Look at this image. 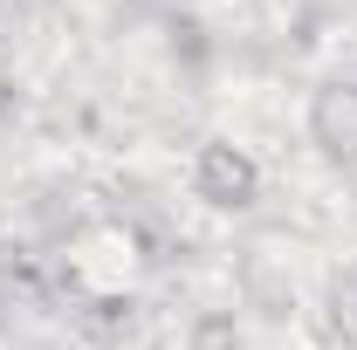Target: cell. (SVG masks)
Masks as SVG:
<instances>
[{
    "label": "cell",
    "instance_id": "1",
    "mask_svg": "<svg viewBox=\"0 0 357 350\" xmlns=\"http://www.w3.org/2000/svg\"><path fill=\"white\" fill-rule=\"evenodd\" d=\"M192 192H199L213 213H248V206L261 199V165H255V151L234 144V137H206L199 158H192Z\"/></svg>",
    "mask_w": 357,
    "mask_h": 350
},
{
    "label": "cell",
    "instance_id": "2",
    "mask_svg": "<svg viewBox=\"0 0 357 350\" xmlns=\"http://www.w3.org/2000/svg\"><path fill=\"white\" fill-rule=\"evenodd\" d=\"M310 144L337 165H357V83L337 76L310 96Z\"/></svg>",
    "mask_w": 357,
    "mask_h": 350
},
{
    "label": "cell",
    "instance_id": "3",
    "mask_svg": "<svg viewBox=\"0 0 357 350\" xmlns=\"http://www.w3.org/2000/svg\"><path fill=\"white\" fill-rule=\"evenodd\" d=\"M323 323L344 350H357V275H337L330 296H323Z\"/></svg>",
    "mask_w": 357,
    "mask_h": 350
},
{
    "label": "cell",
    "instance_id": "4",
    "mask_svg": "<svg viewBox=\"0 0 357 350\" xmlns=\"http://www.w3.org/2000/svg\"><path fill=\"white\" fill-rule=\"evenodd\" d=\"M192 350H234V323H227V316H206V323L192 330Z\"/></svg>",
    "mask_w": 357,
    "mask_h": 350
}]
</instances>
